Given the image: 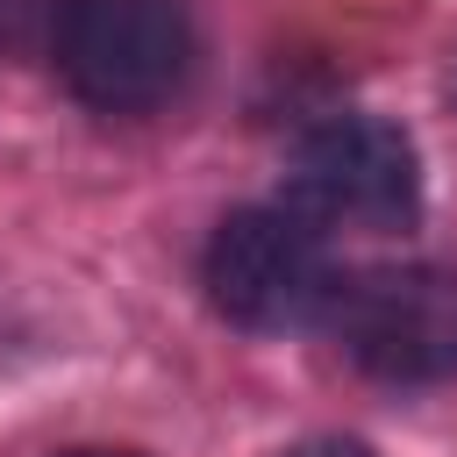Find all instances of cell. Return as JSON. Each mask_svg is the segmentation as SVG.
I'll list each match as a JSON object with an SVG mask.
<instances>
[{
	"label": "cell",
	"instance_id": "277c9868",
	"mask_svg": "<svg viewBox=\"0 0 457 457\" xmlns=\"http://www.w3.org/2000/svg\"><path fill=\"white\" fill-rule=\"evenodd\" d=\"M286 193L307 221H343V228H400L421 200V157L393 121L371 114H336L293 143Z\"/></svg>",
	"mask_w": 457,
	"mask_h": 457
},
{
	"label": "cell",
	"instance_id": "5b68a950",
	"mask_svg": "<svg viewBox=\"0 0 457 457\" xmlns=\"http://www.w3.org/2000/svg\"><path fill=\"white\" fill-rule=\"evenodd\" d=\"M286 457H371L364 443H343V436H321V443H300V450H286Z\"/></svg>",
	"mask_w": 457,
	"mask_h": 457
},
{
	"label": "cell",
	"instance_id": "6da1fadb",
	"mask_svg": "<svg viewBox=\"0 0 457 457\" xmlns=\"http://www.w3.org/2000/svg\"><path fill=\"white\" fill-rule=\"evenodd\" d=\"M193 64V29L179 0H64L57 71L100 114H143L179 93Z\"/></svg>",
	"mask_w": 457,
	"mask_h": 457
},
{
	"label": "cell",
	"instance_id": "7a4b0ae2",
	"mask_svg": "<svg viewBox=\"0 0 457 457\" xmlns=\"http://www.w3.org/2000/svg\"><path fill=\"white\" fill-rule=\"evenodd\" d=\"M336 264L321 228L286 207H236L207 243V293L243 328H307L336 300Z\"/></svg>",
	"mask_w": 457,
	"mask_h": 457
},
{
	"label": "cell",
	"instance_id": "3957f363",
	"mask_svg": "<svg viewBox=\"0 0 457 457\" xmlns=\"http://www.w3.org/2000/svg\"><path fill=\"white\" fill-rule=\"evenodd\" d=\"M328 321L386 386H436L457 371V271L443 264H378L350 286H336Z\"/></svg>",
	"mask_w": 457,
	"mask_h": 457
},
{
	"label": "cell",
	"instance_id": "8992f818",
	"mask_svg": "<svg viewBox=\"0 0 457 457\" xmlns=\"http://www.w3.org/2000/svg\"><path fill=\"white\" fill-rule=\"evenodd\" d=\"M64 457H136V450H64Z\"/></svg>",
	"mask_w": 457,
	"mask_h": 457
}]
</instances>
